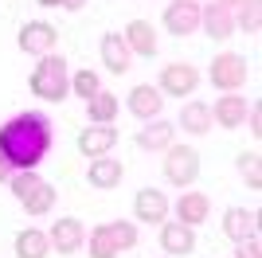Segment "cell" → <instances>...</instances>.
<instances>
[{
	"label": "cell",
	"mask_w": 262,
	"mask_h": 258,
	"mask_svg": "<svg viewBox=\"0 0 262 258\" xmlns=\"http://www.w3.org/2000/svg\"><path fill=\"white\" fill-rule=\"evenodd\" d=\"M0 149L12 161V168H35L51 149V121L43 114H20L0 129Z\"/></svg>",
	"instance_id": "cell-1"
},
{
	"label": "cell",
	"mask_w": 262,
	"mask_h": 258,
	"mask_svg": "<svg viewBox=\"0 0 262 258\" xmlns=\"http://www.w3.org/2000/svg\"><path fill=\"white\" fill-rule=\"evenodd\" d=\"M71 90V75H67V59L63 55H43L39 67L32 71V94L43 102H63Z\"/></svg>",
	"instance_id": "cell-2"
},
{
	"label": "cell",
	"mask_w": 262,
	"mask_h": 258,
	"mask_svg": "<svg viewBox=\"0 0 262 258\" xmlns=\"http://www.w3.org/2000/svg\"><path fill=\"white\" fill-rule=\"evenodd\" d=\"M247 75H251V67L235 51L215 55V63H211V86H215V90H227V94H235V90L247 82Z\"/></svg>",
	"instance_id": "cell-3"
},
{
	"label": "cell",
	"mask_w": 262,
	"mask_h": 258,
	"mask_svg": "<svg viewBox=\"0 0 262 258\" xmlns=\"http://www.w3.org/2000/svg\"><path fill=\"white\" fill-rule=\"evenodd\" d=\"M164 176L172 184H192L200 176V153L196 149H188V145H168L164 149Z\"/></svg>",
	"instance_id": "cell-4"
},
{
	"label": "cell",
	"mask_w": 262,
	"mask_h": 258,
	"mask_svg": "<svg viewBox=\"0 0 262 258\" xmlns=\"http://www.w3.org/2000/svg\"><path fill=\"white\" fill-rule=\"evenodd\" d=\"M200 86V71L192 63H168L161 71V94H172V98H188L192 90Z\"/></svg>",
	"instance_id": "cell-5"
},
{
	"label": "cell",
	"mask_w": 262,
	"mask_h": 258,
	"mask_svg": "<svg viewBox=\"0 0 262 258\" xmlns=\"http://www.w3.org/2000/svg\"><path fill=\"white\" fill-rule=\"evenodd\" d=\"M20 51H28V55H51L55 51V43H59V32H55L47 20H32V24H24L20 28Z\"/></svg>",
	"instance_id": "cell-6"
},
{
	"label": "cell",
	"mask_w": 262,
	"mask_h": 258,
	"mask_svg": "<svg viewBox=\"0 0 262 258\" xmlns=\"http://www.w3.org/2000/svg\"><path fill=\"white\" fill-rule=\"evenodd\" d=\"M164 28H168V35H192L200 28V4L196 0H176V4H168L164 8Z\"/></svg>",
	"instance_id": "cell-7"
},
{
	"label": "cell",
	"mask_w": 262,
	"mask_h": 258,
	"mask_svg": "<svg viewBox=\"0 0 262 258\" xmlns=\"http://www.w3.org/2000/svg\"><path fill=\"white\" fill-rule=\"evenodd\" d=\"M223 235L243 243V239H258V215L247 207H227L223 211Z\"/></svg>",
	"instance_id": "cell-8"
},
{
	"label": "cell",
	"mask_w": 262,
	"mask_h": 258,
	"mask_svg": "<svg viewBox=\"0 0 262 258\" xmlns=\"http://www.w3.org/2000/svg\"><path fill=\"white\" fill-rule=\"evenodd\" d=\"M133 215H137L141 223H164V219H168V200H164V192L141 188L137 200H133Z\"/></svg>",
	"instance_id": "cell-9"
},
{
	"label": "cell",
	"mask_w": 262,
	"mask_h": 258,
	"mask_svg": "<svg viewBox=\"0 0 262 258\" xmlns=\"http://www.w3.org/2000/svg\"><path fill=\"white\" fill-rule=\"evenodd\" d=\"M118 145V129H110V125H94V129H82L78 133V153L82 157H106L110 149Z\"/></svg>",
	"instance_id": "cell-10"
},
{
	"label": "cell",
	"mask_w": 262,
	"mask_h": 258,
	"mask_svg": "<svg viewBox=\"0 0 262 258\" xmlns=\"http://www.w3.org/2000/svg\"><path fill=\"white\" fill-rule=\"evenodd\" d=\"M161 247L164 254H192L196 250V227H184V223H161Z\"/></svg>",
	"instance_id": "cell-11"
},
{
	"label": "cell",
	"mask_w": 262,
	"mask_h": 258,
	"mask_svg": "<svg viewBox=\"0 0 262 258\" xmlns=\"http://www.w3.org/2000/svg\"><path fill=\"white\" fill-rule=\"evenodd\" d=\"M125 47H129V55H141V59H153L157 55V32L149 20H129V28H125Z\"/></svg>",
	"instance_id": "cell-12"
},
{
	"label": "cell",
	"mask_w": 262,
	"mask_h": 258,
	"mask_svg": "<svg viewBox=\"0 0 262 258\" xmlns=\"http://www.w3.org/2000/svg\"><path fill=\"white\" fill-rule=\"evenodd\" d=\"M82 239H86V231H82V223L78 219H59V223L51 227V235H47V243H51L59 254H75L78 247H82Z\"/></svg>",
	"instance_id": "cell-13"
},
{
	"label": "cell",
	"mask_w": 262,
	"mask_h": 258,
	"mask_svg": "<svg viewBox=\"0 0 262 258\" xmlns=\"http://www.w3.org/2000/svg\"><path fill=\"white\" fill-rule=\"evenodd\" d=\"M208 211H211V200L204 192H184L176 200V223H184V227L208 223Z\"/></svg>",
	"instance_id": "cell-14"
},
{
	"label": "cell",
	"mask_w": 262,
	"mask_h": 258,
	"mask_svg": "<svg viewBox=\"0 0 262 258\" xmlns=\"http://www.w3.org/2000/svg\"><path fill=\"white\" fill-rule=\"evenodd\" d=\"M129 110H133V114H137L141 121H153V118H161V110H164V98H161V90H157V86H149V82L133 86V90H129Z\"/></svg>",
	"instance_id": "cell-15"
},
{
	"label": "cell",
	"mask_w": 262,
	"mask_h": 258,
	"mask_svg": "<svg viewBox=\"0 0 262 258\" xmlns=\"http://www.w3.org/2000/svg\"><path fill=\"white\" fill-rule=\"evenodd\" d=\"M102 63H106V71H114V75H125L133 63L129 47H125V39H121V32H110L102 35Z\"/></svg>",
	"instance_id": "cell-16"
},
{
	"label": "cell",
	"mask_w": 262,
	"mask_h": 258,
	"mask_svg": "<svg viewBox=\"0 0 262 258\" xmlns=\"http://www.w3.org/2000/svg\"><path fill=\"white\" fill-rule=\"evenodd\" d=\"M121 176H125V164L114 161V157H94L86 168V180L94 184V188H118Z\"/></svg>",
	"instance_id": "cell-17"
},
{
	"label": "cell",
	"mask_w": 262,
	"mask_h": 258,
	"mask_svg": "<svg viewBox=\"0 0 262 258\" xmlns=\"http://www.w3.org/2000/svg\"><path fill=\"white\" fill-rule=\"evenodd\" d=\"M211 118H215L223 129H239L243 121H247V98H239V94H223V98H215Z\"/></svg>",
	"instance_id": "cell-18"
},
{
	"label": "cell",
	"mask_w": 262,
	"mask_h": 258,
	"mask_svg": "<svg viewBox=\"0 0 262 258\" xmlns=\"http://www.w3.org/2000/svg\"><path fill=\"white\" fill-rule=\"evenodd\" d=\"M200 24H204V32L211 39H231V32H235V16L223 4H208V8L200 12Z\"/></svg>",
	"instance_id": "cell-19"
},
{
	"label": "cell",
	"mask_w": 262,
	"mask_h": 258,
	"mask_svg": "<svg viewBox=\"0 0 262 258\" xmlns=\"http://www.w3.org/2000/svg\"><path fill=\"white\" fill-rule=\"evenodd\" d=\"M172 137H176V125L164 121V118H153L145 129H137V145H141V149H168Z\"/></svg>",
	"instance_id": "cell-20"
},
{
	"label": "cell",
	"mask_w": 262,
	"mask_h": 258,
	"mask_svg": "<svg viewBox=\"0 0 262 258\" xmlns=\"http://www.w3.org/2000/svg\"><path fill=\"white\" fill-rule=\"evenodd\" d=\"M47 250H51V243H47V235L35 231V227H28V231L16 235V258H47Z\"/></svg>",
	"instance_id": "cell-21"
},
{
	"label": "cell",
	"mask_w": 262,
	"mask_h": 258,
	"mask_svg": "<svg viewBox=\"0 0 262 258\" xmlns=\"http://www.w3.org/2000/svg\"><path fill=\"white\" fill-rule=\"evenodd\" d=\"M86 114L94 125H110L114 114H118V94H110V90H98L94 98H86Z\"/></svg>",
	"instance_id": "cell-22"
},
{
	"label": "cell",
	"mask_w": 262,
	"mask_h": 258,
	"mask_svg": "<svg viewBox=\"0 0 262 258\" xmlns=\"http://www.w3.org/2000/svg\"><path fill=\"white\" fill-rule=\"evenodd\" d=\"M20 204H24V211H28V215H47V211L55 207V188H51L47 180H39L32 192L20 200Z\"/></svg>",
	"instance_id": "cell-23"
},
{
	"label": "cell",
	"mask_w": 262,
	"mask_h": 258,
	"mask_svg": "<svg viewBox=\"0 0 262 258\" xmlns=\"http://www.w3.org/2000/svg\"><path fill=\"white\" fill-rule=\"evenodd\" d=\"M180 125H184L188 133H208V129H211V106H204V102H188V106L180 110Z\"/></svg>",
	"instance_id": "cell-24"
},
{
	"label": "cell",
	"mask_w": 262,
	"mask_h": 258,
	"mask_svg": "<svg viewBox=\"0 0 262 258\" xmlns=\"http://www.w3.org/2000/svg\"><path fill=\"white\" fill-rule=\"evenodd\" d=\"M90 258H118V247H114V239H110L106 223L90 231Z\"/></svg>",
	"instance_id": "cell-25"
},
{
	"label": "cell",
	"mask_w": 262,
	"mask_h": 258,
	"mask_svg": "<svg viewBox=\"0 0 262 258\" xmlns=\"http://www.w3.org/2000/svg\"><path fill=\"white\" fill-rule=\"evenodd\" d=\"M106 231H110V239H114L118 254H121V250H129L133 243H137V227L125 223V219H118V223H106Z\"/></svg>",
	"instance_id": "cell-26"
},
{
	"label": "cell",
	"mask_w": 262,
	"mask_h": 258,
	"mask_svg": "<svg viewBox=\"0 0 262 258\" xmlns=\"http://www.w3.org/2000/svg\"><path fill=\"white\" fill-rule=\"evenodd\" d=\"M239 28H243L247 35H258V28H262V4H258V0H247V4H243Z\"/></svg>",
	"instance_id": "cell-27"
},
{
	"label": "cell",
	"mask_w": 262,
	"mask_h": 258,
	"mask_svg": "<svg viewBox=\"0 0 262 258\" xmlns=\"http://www.w3.org/2000/svg\"><path fill=\"white\" fill-rule=\"evenodd\" d=\"M262 157L258 153H243L239 157V172H243V180L251 184V188H262Z\"/></svg>",
	"instance_id": "cell-28"
},
{
	"label": "cell",
	"mask_w": 262,
	"mask_h": 258,
	"mask_svg": "<svg viewBox=\"0 0 262 258\" xmlns=\"http://www.w3.org/2000/svg\"><path fill=\"white\" fill-rule=\"evenodd\" d=\"M71 90H75L78 98H94L102 90L98 86V75H94V71H78L75 78H71Z\"/></svg>",
	"instance_id": "cell-29"
},
{
	"label": "cell",
	"mask_w": 262,
	"mask_h": 258,
	"mask_svg": "<svg viewBox=\"0 0 262 258\" xmlns=\"http://www.w3.org/2000/svg\"><path fill=\"white\" fill-rule=\"evenodd\" d=\"M35 184H39V176H35V168L20 172V176H12V192H16V200H24V196L32 192Z\"/></svg>",
	"instance_id": "cell-30"
},
{
	"label": "cell",
	"mask_w": 262,
	"mask_h": 258,
	"mask_svg": "<svg viewBox=\"0 0 262 258\" xmlns=\"http://www.w3.org/2000/svg\"><path fill=\"white\" fill-rule=\"evenodd\" d=\"M239 258H262V243L258 239H243L239 243Z\"/></svg>",
	"instance_id": "cell-31"
},
{
	"label": "cell",
	"mask_w": 262,
	"mask_h": 258,
	"mask_svg": "<svg viewBox=\"0 0 262 258\" xmlns=\"http://www.w3.org/2000/svg\"><path fill=\"white\" fill-rule=\"evenodd\" d=\"M247 118H251V133H254V137H262V110L251 106V114H247Z\"/></svg>",
	"instance_id": "cell-32"
},
{
	"label": "cell",
	"mask_w": 262,
	"mask_h": 258,
	"mask_svg": "<svg viewBox=\"0 0 262 258\" xmlns=\"http://www.w3.org/2000/svg\"><path fill=\"white\" fill-rule=\"evenodd\" d=\"M4 180H12V161L4 157V149H0V184Z\"/></svg>",
	"instance_id": "cell-33"
},
{
	"label": "cell",
	"mask_w": 262,
	"mask_h": 258,
	"mask_svg": "<svg viewBox=\"0 0 262 258\" xmlns=\"http://www.w3.org/2000/svg\"><path fill=\"white\" fill-rule=\"evenodd\" d=\"M59 4H63L67 12H78V8H82V4H86V0H59Z\"/></svg>",
	"instance_id": "cell-34"
},
{
	"label": "cell",
	"mask_w": 262,
	"mask_h": 258,
	"mask_svg": "<svg viewBox=\"0 0 262 258\" xmlns=\"http://www.w3.org/2000/svg\"><path fill=\"white\" fill-rule=\"evenodd\" d=\"M219 4H223V8L231 12V8H243V4H247V0H219Z\"/></svg>",
	"instance_id": "cell-35"
},
{
	"label": "cell",
	"mask_w": 262,
	"mask_h": 258,
	"mask_svg": "<svg viewBox=\"0 0 262 258\" xmlns=\"http://www.w3.org/2000/svg\"><path fill=\"white\" fill-rule=\"evenodd\" d=\"M35 4H43V8H59V0H35Z\"/></svg>",
	"instance_id": "cell-36"
}]
</instances>
